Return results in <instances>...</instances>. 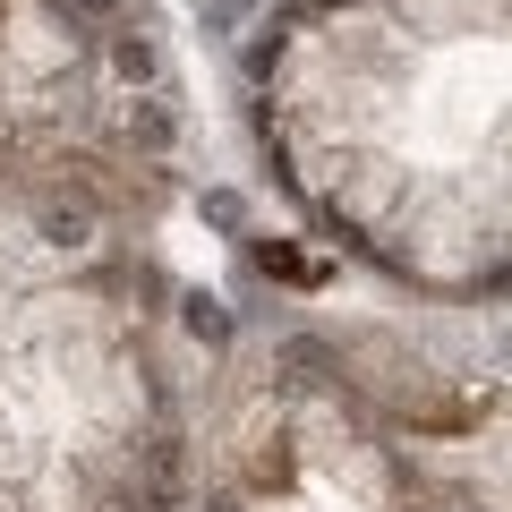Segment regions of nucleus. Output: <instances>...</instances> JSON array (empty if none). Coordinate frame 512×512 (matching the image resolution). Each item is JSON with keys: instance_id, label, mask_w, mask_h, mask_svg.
I'll use <instances>...</instances> for the list:
<instances>
[]
</instances>
